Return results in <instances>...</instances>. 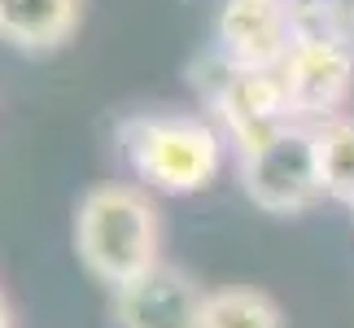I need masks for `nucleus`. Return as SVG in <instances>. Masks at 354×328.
<instances>
[{"label":"nucleus","instance_id":"obj_10","mask_svg":"<svg viewBox=\"0 0 354 328\" xmlns=\"http://www.w3.org/2000/svg\"><path fill=\"white\" fill-rule=\"evenodd\" d=\"M324 193L354 210V114H337L315 127Z\"/></svg>","mask_w":354,"mask_h":328},{"label":"nucleus","instance_id":"obj_5","mask_svg":"<svg viewBox=\"0 0 354 328\" xmlns=\"http://www.w3.org/2000/svg\"><path fill=\"white\" fill-rule=\"evenodd\" d=\"M210 114L223 140L236 145V154H254L258 145L297 122L280 71H241L223 62L210 88Z\"/></svg>","mask_w":354,"mask_h":328},{"label":"nucleus","instance_id":"obj_9","mask_svg":"<svg viewBox=\"0 0 354 328\" xmlns=\"http://www.w3.org/2000/svg\"><path fill=\"white\" fill-rule=\"evenodd\" d=\"M197 328H284V311L254 284H223L206 293Z\"/></svg>","mask_w":354,"mask_h":328},{"label":"nucleus","instance_id":"obj_3","mask_svg":"<svg viewBox=\"0 0 354 328\" xmlns=\"http://www.w3.org/2000/svg\"><path fill=\"white\" fill-rule=\"evenodd\" d=\"M241 188L258 210L267 215H302L315 201H324V175H319V149L315 127L293 122L254 154H241Z\"/></svg>","mask_w":354,"mask_h":328},{"label":"nucleus","instance_id":"obj_7","mask_svg":"<svg viewBox=\"0 0 354 328\" xmlns=\"http://www.w3.org/2000/svg\"><path fill=\"white\" fill-rule=\"evenodd\" d=\"M201 307H206V289L171 263H158L153 271L110 293L114 328H197Z\"/></svg>","mask_w":354,"mask_h":328},{"label":"nucleus","instance_id":"obj_6","mask_svg":"<svg viewBox=\"0 0 354 328\" xmlns=\"http://www.w3.org/2000/svg\"><path fill=\"white\" fill-rule=\"evenodd\" d=\"M297 39V9L289 0H223L214 13V48L223 66L280 71Z\"/></svg>","mask_w":354,"mask_h":328},{"label":"nucleus","instance_id":"obj_1","mask_svg":"<svg viewBox=\"0 0 354 328\" xmlns=\"http://www.w3.org/2000/svg\"><path fill=\"white\" fill-rule=\"evenodd\" d=\"M75 254L110 293L162 263V219L140 184H97L75 206Z\"/></svg>","mask_w":354,"mask_h":328},{"label":"nucleus","instance_id":"obj_11","mask_svg":"<svg viewBox=\"0 0 354 328\" xmlns=\"http://www.w3.org/2000/svg\"><path fill=\"white\" fill-rule=\"evenodd\" d=\"M0 328H13V316H9V302H5V293H0Z\"/></svg>","mask_w":354,"mask_h":328},{"label":"nucleus","instance_id":"obj_4","mask_svg":"<svg viewBox=\"0 0 354 328\" xmlns=\"http://www.w3.org/2000/svg\"><path fill=\"white\" fill-rule=\"evenodd\" d=\"M293 118L306 127L337 118L354 92V44L333 26H297V39L280 66Z\"/></svg>","mask_w":354,"mask_h":328},{"label":"nucleus","instance_id":"obj_8","mask_svg":"<svg viewBox=\"0 0 354 328\" xmlns=\"http://www.w3.org/2000/svg\"><path fill=\"white\" fill-rule=\"evenodd\" d=\"M84 0H0V39L22 53H53L79 31Z\"/></svg>","mask_w":354,"mask_h":328},{"label":"nucleus","instance_id":"obj_2","mask_svg":"<svg viewBox=\"0 0 354 328\" xmlns=\"http://www.w3.org/2000/svg\"><path fill=\"white\" fill-rule=\"evenodd\" d=\"M223 131L197 114H131L118 122V149L136 180L162 193H201L223 162Z\"/></svg>","mask_w":354,"mask_h":328}]
</instances>
